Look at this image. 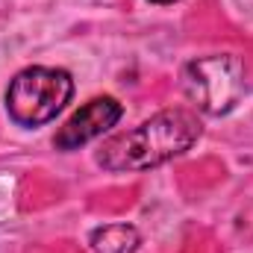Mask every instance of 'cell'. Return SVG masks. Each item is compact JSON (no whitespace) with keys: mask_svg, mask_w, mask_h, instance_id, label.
Wrapping results in <instances>:
<instances>
[{"mask_svg":"<svg viewBox=\"0 0 253 253\" xmlns=\"http://www.w3.org/2000/svg\"><path fill=\"white\" fill-rule=\"evenodd\" d=\"M183 91L206 115H227L245 94V62L233 53L200 56L183 65Z\"/></svg>","mask_w":253,"mask_h":253,"instance_id":"3","label":"cell"},{"mask_svg":"<svg viewBox=\"0 0 253 253\" xmlns=\"http://www.w3.org/2000/svg\"><path fill=\"white\" fill-rule=\"evenodd\" d=\"M121 115H124V106L115 97H109V94L91 97L59 126L53 144H56V150H77V147L94 141L97 135H103L106 129H112L121 121Z\"/></svg>","mask_w":253,"mask_h":253,"instance_id":"4","label":"cell"},{"mask_svg":"<svg viewBox=\"0 0 253 253\" xmlns=\"http://www.w3.org/2000/svg\"><path fill=\"white\" fill-rule=\"evenodd\" d=\"M150 3H159V6H165V3H177V0H150Z\"/></svg>","mask_w":253,"mask_h":253,"instance_id":"6","label":"cell"},{"mask_svg":"<svg viewBox=\"0 0 253 253\" xmlns=\"http://www.w3.org/2000/svg\"><path fill=\"white\" fill-rule=\"evenodd\" d=\"M88 245L94 253H135L141 245V233L132 224H106L91 230Z\"/></svg>","mask_w":253,"mask_h":253,"instance_id":"5","label":"cell"},{"mask_svg":"<svg viewBox=\"0 0 253 253\" xmlns=\"http://www.w3.org/2000/svg\"><path fill=\"white\" fill-rule=\"evenodd\" d=\"M74 94V80L65 68L33 65L12 77L6 88V112L18 126H42L53 121Z\"/></svg>","mask_w":253,"mask_h":253,"instance_id":"2","label":"cell"},{"mask_svg":"<svg viewBox=\"0 0 253 253\" xmlns=\"http://www.w3.org/2000/svg\"><path fill=\"white\" fill-rule=\"evenodd\" d=\"M203 126L189 109H162L159 115L141 121L135 129L112 135L97 150V165L112 174L124 171H150L191 150Z\"/></svg>","mask_w":253,"mask_h":253,"instance_id":"1","label":"cell"}]
</instances>
